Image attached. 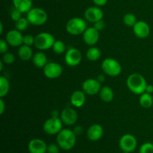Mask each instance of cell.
<instances>
[{"mask_svg":"<svg viewBox=\"0 0 153 153\" xmlns=\"http://www.w3.org/2000/svg\"><path fill=\"white\" fill-rule=\"evenodd\" d=\"M76 137L74 131L70 128H63L56 137V141L62 150L69 151L73 149L76 143Z\"/></svg>","mask_w":153,"mask_h":153,"instance_id":"cell-1","label":"cell"},{"mask_svg":"<svg viewBox=\"0 0 153 153\" xmlns=\"http://www.w3.org/2000/svg\"><path fill=\"white\" fill-rule=\"evenodd\" d=\"M126 85L131 93L136 95H140L146 91L147 83L142 75L139 73H132L127 78Z\"/></svg>","mask_w":153,"mask_h":153,"instance_id":"cell-2","label":"cell"},{"mask_svg":"<svg viewBox=\"0 0 153 153\" xmlns=\"http://www.w3.org/2000/svg\"><path fill=\"white\" fill-rule=\"evenodd\" d=\"M26 18L31 25L40 26L43 25L47 22L48 14L43 9L40 7L31 8L27 13Z\"/></svg>","mask_w":153,"mask_h":153,"instance_id":"cell-3","label":"cell"},{"mask_svg":"<svg viewBox=\"0 0 153 153\" xmlns=\"http://www.w3.org/2000/svg\"><path fill=\"white\" fill-rule=\"evenodd\" d=\"M86 21L80 17H73L69 19L66 25V29L69 34L77 36L83 34L87 29Z\"/></svg>","mask_w":153,"mask_h":153,"instance_id":"cell-4","label":"cell"},{"mask_svg":"<svg viewBox=\"0 0 153 153\" xmlns=\"http://www.w3.org/2000/svg\"><path fill=\"white\" fill-rule=\"evenodd\" d=\"M55 39L52 34L49 32H40L35 36L34 46L40 51H45L53 46Z\"/></svg>","mask_w":153,"mask_h":153,"instance_id":"cell-5","label":"cell"},{"mask_svg":"<svg viewBox=\"0 0 153 153\" xmlns=\"http://www.w3.org/2000/svg\"><path fill=\"white\" fill-rule=\"evenodd\" d=\"M101 67L105 74L111 77H117L122 72L121 64L112 58H107L103 60Z\"/></svg>","mask_w":153,"mask_h":153,"instance_id":"cell-6","label":"cell"},{"mask_svg":"<svg viewBox=\"0 0 153 153\" xmlns=\"http://www.w3.org/2000/svg\"><path fill=\"white\" fill-rule=\"evenodd\" d=\"M63 123L60 117H53L46 120L43 125V129L49 135H57L63 129Z\"/></svg>","mask_w":153,"mask_h":153,"instance_id":"cell-7","label":"cell"},{"mask_svg":"<svg viewBox=\"0 0 153 153\" xmlns=\"http://www.w3.org/2000/svg\"><path fill=\"white\" fill-rule=\"evenodd\" d=\"M119 146L123 152H133L137 146V140L133 134H125L120 139Z\"/></svg>","mask_w":153,"mask_h":153,"instance_id":"cell-8","label":"cell"},{"mask_svg":"<svg viewBox=\"0 0 153 153\" xmlns=\"http://www.w3.org/2000/svg\"><path fill=\"white\" fill-rule=\"evenodd\" d=\"M82 60V54L76 48H70L65 52L64 61L69 67H74L79 65Z\"/></svg>","mask_w":153,"mask_h":153,"instance_id":"cell-9","label":"cell"},{"mask_svg":"<svg viewBox=\"0 0 153 153\" xmlns=\"http://www.w3.org/2000/svg\"><path fill=\"white\" fill-rule=\"evenodd\" d=\"M43 74L49 79L59 78L63 73V67L57 62H48L43 67Z\"/></svg>","mask_w":153,"mask_h":153,"instance_id":"cell-10","label":"cell"},{"mask_svg":"<svg viewBox=\"0 0 153 153\" xmlns=\"http://www.w3.org/2000/svg\"><path fill=\"white\" fill-rule=\"evenodd\" d=\"M82 91L89 96H94L100 93L102 85L97 79H88L82 83Z\"/></svg>","mask_w":153,"mask_h":153,"instance_id":"cell-11","label":"cell"},{"mask_svg":"<svg viewBox=\"0 0 153 153\" xmlns=\"http://www.w3.org/2000/svg\"><path fill=\"white\" fill-rule=\"evenodd\" d=\"M78 114L74 108L70 107L63 109L60 114V118L64 124L68 126L75 125L78 121Z\"/></svg>","mask_w":153,"mask_h":153,"instance_id":"cell-12","label":"cell"},{"mask_svg":"<svg viewBox=\"0 0 153 153\" xmlns=\"http://www.w3.org/2000/svg\"><path fill=\"white\" fill-rule=\"evenodd\" d=\"M23 37L22 31L17 29H12L7 31L5 36V40L12 47H18L23 44Z\"/></svg>","mask_w":153,"mask_h":153,"instance_id":"cell-13","label":"cell"},{"mask_svg":"<svg viewBox=\"0 0 153 153\" xmlns=\"http://www.w3.org/2000/svg\"><path fill=\"white\" fill-rule=\"evenodd\" d=\"M82 39L88 46H95L100 40V31H97L94 27L87 28L82 34Z\"/></svg>","mask_w":153,"mask_h":153,"instance_id":"cell-14","label":"cell"},{"mask_svg":"<svg viewBox=\"0 0 153 153\" xmlns=\"http://www.w3.org/2000/svg\"><path fill=\"white\" fill-rule=\"evenodd\" d=\"M133 32L135 34L136 37L139 38L144 39L146 38L150 34V26L146 22L143 20L137 21L135 25L132 27Z\"/></svg>","mask_w":153,"mask_h":153,"instance_id":"cell-15","label":"cell"},{"mask_svg":"<svg viewBox=\"0 0 153 153\" xmlns=\"http://www.w3.org/2000/svg\"><path fill=\"white\" fill-rule=\"evenodd\" d=\"M85 18L87 21L94 23L103 18V11L98 6H92L86 9L85 11Z\"/></svg>","mask_w":153,"mask_h":153,"instance_id":"cell-16","label":"cell"},{"mask_svg":"<svg viewBox=\"0 0 153 153\" xmlns=\"http://www.w3.org/2000/svg\"><path fill=\"white\" fill-rule=\"evenodd\" d=\"M87 137L91 141H98L102 137L104 134V129L101 125L95 123L91 125L87 130Z\"/></svg>","mask_w":153,"mask_h":153,"instance_id":"cell-17","label":"cell"},{"mask_svg":"<svg viewBox=\"0 0 153 153\" xmlns=\"http://www.w3.org/2000/svg\"><path fill=\"white\" fill-rule=\"evenodd\" d=\"M47 146L44 140L39 138L32 139L28 144V150L29 153H46Z\"/></svg>","mask_w":153,"mask_h":153,"instance_id":"cell-18","label":"cell"},{"mask_svg":"<svg viewBox=\"0 0 153 153\" xmlns=\"http://www.w3.org/2000/svg\"><path fill=\"white\" fill-rule=\"evenodd\" d=\"M86 94L83 91H76L70 97V102L74 107L81 108L85 105Z\"/></svg>","mask_w":153,"mask_h":153,"instance_id":"cell-19","label":"cell"},{"mask_svg":"<svg viewBox=\"0 0 153 153\" xmlns=\"http://www.w3.org/2000/svg\"><path fill=\"white\" fill-rule=\"evenodd\" d=\"M13 7L22 13H28L32 8V0H13Z\"/></svg>","mask_w":153,"mask_h":153,"instance_id":"cell-20","label":"cell"},{"mask_svg":"<svg viewBox=\"0 0 153 153\" xmlns=\"http://www.w3.org/2000/svg\"><path fill=\"white\" fill-rule=\"evenodd\" d=\"M32 62L37 68H43L48 63L47 56L43 51L37 52L33 55Z\"/></svg>","mask_w":153,"mask_h":153,"instance_id":"cell-21","label":"cell"},{"mask_svg":"<svg viewBox=\"0 0 153 153\" xmlns=\"http://www.w3.org/2000/svg\"><path fill=\"white\" fill-rule=\"evenodd\" d=\"M33 51L31 46H26L22 44V46H19L18 49V56L22 61H28L33 58Z\"/></svg>","mask_w":153,"mask_h":153,"instance_id":"cell-22","label":"cell"},{"mask_svg":"<svg viewBox=\"0 0 153 153\" xmlns=\"http://www.w3.org/2000/svg\"><path fill=\"white\" fill-rule=\"evenodd\" d=\"M99 94H100V97L102 101L105 102H111L114 97V91L109 86L102 87Z\"/></svg>","mask_w":153,"mask_h":153,"instance_id":"cell-23","label":"cell"},{"mask_svg":"<svg viewBox=\"0 0 153 153\" xmlns=\"http://www.w3.org/2000/svg\"><path fill=\"white\" fill-rule=\"evenodd\" d=\"M140 105L143 108H149L153 105V97L152 94L144 92L140 95L139 98Z\"/></svg>","mask_w":153,"mask_h":153,"instance_id":"cell-24","label":"cell"},{"mask_svg":"<svg viewBox=\"0 0 153 153\" xmlns=\"http://www.w3.org/2000/svg\"><path fill=\"white\" fill-rule=\"evenodd\" d=\"M86 57L91 61H97L101 57V51L96 46H91L87 50Z\"/></svg>","mask_w":153,"mask_h":153,"instance_id":"cell-25","label":"cell"},{"mask_svg":"<svg viewBox=\"0 0 153 153\" xmlns=\"http://www.w3.org/2000/svg\"><path fill=\"white\" fill-rule=\"evenodd\" d=\"M10 90V82L4 76L0 77V98L6 97Z\"/></svg>","mask_w":153,"mask_h":153,"instance_id":"cell-26","label":"cell"},{"mask_svg":"<svg viewBox=\"0 0 153 153\" xmlns=\"http://www.w3.org/2000/svg\"><path fill=\"white\" fill-rule=\"evenodd\" d=\"M123 21V23L128 27H133L137 22L136 16L134 13H128L124 15Z\"/></svg>","mask_w":153,"mask_h":153,"instance_id":"cell-27","label":"cell"},{"mask_svg":"<svg viewBox=\"0 0 153 153\" xmlns=\"http://www.w3.org/2000/svg\"><path fill=\"white\" fill-rule=\"evenodd\" d=\"M52 49L55 54H57V55H61V54L64 53L66 52V49L67 48H66V45L64 42L58 40H55Z\"/></svg>","mask_w":153,"mask_h":153,"instance_id":"cell-28","label":"cell"},{"mask_svg":"<svg viewBox=\"0 0 153 153\" xmlns=\"http://www.w3.org/2000/svg\"><path fill=\"white\" fill-rule=\"evenodd\" d=\"M29 22H28V19L27 18L22 17L17 20L16 22H15V28L20 31H25V30L28 28V25H29Z\"/></svg>","mask_w":153,"mask_h":153,"instance_id":"cell-29","label":"cell"},{"mask_svg":"<svg viewBox=\"0 0 153 153\" xmlns=\"http://www.w3.org/2000/svg\"><path fill=\"white\" fill-rule=\"evenodd\" d=\"M139 153H153V143L151 142H146L140 146Z\"/></svg>","mask_w":153,"mask_h":153,"instance_id":"cell-30","label":"cell"},{"mask_svg":"<svg viewBox=\"0 0 153 153\" xmlns=\"http://www.w3.org/2000/svg\"><path fill=\"white\" fill-rule=\"evenodd\" d=\"M15 61V57L14 55H13L10 52H6V53L3 54L2 56V61L4 62V64H11L14 62Z\"/></svg>","mask_w":153,"mask_h":153,"instance_id":"cell-31","label":"cell"},{"mask_svg":"<svg viewBox=\"0 0 153 153\" xmlns=\"http://www.w3.org/2000/svg\"><path fill=\"white\" fill-rule=\"evenodd\" d=\"M34 40H35V37L31 35V34H26V35H24L23 44L31 46L34 45Z\"/></svg>","mask_w":153,"mask_h":153,"instance_id":"cell-32","label":"cell"},{"mask_svg":"<svg viewBox=\"0 0 153 153\" xmlns=\"http://www.w3.org/2000/svg\"><path fill=\"white\" fill-rule=\"evenodd\" d=\"M22 12L19 11V10L16 9L15 7H13V10L10 12V18L13 21L16 22L17 20H19L20 18H22Z\"/></svg>","mask_w":153,"mask_h":153,"instance_id":"cell-33","label":"cell"},{"mask_svg":"<svg viewBox=\"0 0 153 153\" xmlns=\"http://www.w3.org/2000/svg\"><path fill=\"white\" fill-rule=\"evenodd\" d=\"M61 149L58 143H50L47 146L46 153H59Z\"/></svg>","mask_w":153,"mask_h":153,"instance_id":"cell-34","label":"cell"},{"mask_svg":"<svg viewBox=\"0 0 153 153\" xmlns=\"http://www.w3.org/2000/svg\"><path fill=\"white\" fill-rule=\"evenodd\" d=\"M8 46L9 44L6 41V40L1 39L0 40V53L2 54V55L6 53L7 52V49H8Z\"/></svg>","mask_w":153,"mask_h":153,"instance_id":"cell-35","label":"cell"},{"mask_svg":"<svg viewBox=\"0 0 153 153\" xmlns=\"http://www.w3.org/2000/svg\"><path fill=\"white\" fill-rule=\"evenodd\" d=\"M105 26V22L102 20V19H101V20H99L97 21V22H94V26L93 27H94L97 31H101L104 29Z\"/></svg>","mask_w":153,"mask_h":153,"instance_id":"cell-36","label":"cell"},{"mask_svg":"<svg viewBox=\"0 0 153 153\" xmlns=\"http://www.w3.org/2000/svg\"><path fill=\"white\" fill-rule=\"evenodd\" d=\"M73 131H74V133L76 134V136H80L82 135V133L84 132V128L82 126L78 125V126H76L73 128Z\"/></svg>","mask_w":153,"mask_h":153,"instance_id":"cell-37","label":"cell"},{"mask_svg":"<svg viewBox=\"0 0 153 153\" xmlns=\"http://www.w3.org/2000/svg\"><path fill=\"white\" fill-rule=\"evenodd\" d=\"M94 4L98 7H102V6L105 5L106 3L108 2V0H93Z\"/></svg>","mask_w":153,"mask_h":153,"instance_id":"cell-38","label":"cell"},{"mask_svg":"<svg viewBox=\"0 0 153 153\" xmlns=\"http://www.w3.org/2000/svg\"><path fill=\"white\" fill-rule=\"evenodd\" d=\"M4 111H5V103H4L2 98H1L0 99V114L2 115Z\"/></svg>","mask_w":153,"mask_h":153,"instance_id":"cell-39","label":"cell"},{"mask_svg":"<svg viewBox=\"0 0 153 153\" xmlns=\"http://www.w3.org/2000/svg\"><path fill=\"white\" fill-rule=\"evenodd\" d=\"M145 92L148 93V94H153V85H147L146 88V91Z\"/></svg>","mask_w":153,"mask_h":153,"instance_id":"cell-40","label":"cell"},{"mask_svg":"<svg viewBox=\"0 0 153 153\" xmlns=\"http://www.w3.org/2000/svg\"><path fill=\"white\" fill-rule=\"evenodd\" d=\"M97 79L100 82V83L102 84V83H103L105 81V75H103V74H100L97 76Z\"/></svg>","mask_w":153,"mask_h":153,"instance_id":"cell-41","label":"cell"},{"mask_svg":"<svg viewBox=\"0 0 153 153\" xmlns=\"http://www.w3.org/2000/svg\"><path fill=\"white\" fill-rule=\"evenodd\" d=\"M60 114H61L59 113L58 110H53L52 111V114H51V117H60Z\"/></svg>","mask_w":153,"mask_h":153,"instance_id":"cell-42","label":"cell"},{"mask_svg":"<svg viewBox=\"0 0 153 153\" xmlns=\"http://www.w3.org/2000/svg\"><path fill=\"white\" fill-rule=\"evenodd\" d=\"M3 28H4V27H3V23L1 22H0V34H2Z\"/></svg>","mask_w":153,"mask_h":153,"instance_id":"cell-43","label":"cell"},{"mask_svg":"<svg viewBox=\"0 0 153 153\" xmlns=\"http://www.w3.org/2000/svg\"><path fill=\"white\" fill-rule=\"evenodd\" d=\"M3 65H4V62L2 61H0V71L3 70Z\"/></svg>","mask_w":153,"mask_h":153,"instance_id":"cell-44","label":"cell"},{"mask_svg":"<svg viewBox=\"0 0 153 153\" xmlns=\"http://www.w3.org/2000/svg\"><path fill=\"white\" fill-rule=\"evenodd\" d=\"M122 153H128V152H123Z\"/></svg>","mask_w":153,"mask_h":153,"instance_id":"cell-45","label":"cell"}]
</instances>
